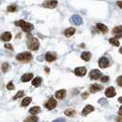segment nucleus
<instances>
[{
  "label": "nucleus",
  "instance_id": "6e6552de",
  "mask_svg": "<svg viewBox=\"0 0 122 122\" xmlns=\"http://www.w3.org/2000/svg\"><path fill=\"white\" fill-rule=\"evenodd\" d=\"M74 73L77 76H84L86 73V67H78L74 69Z\"/></svg>",
  "mask_w": 122,
  "mask_h": 122
},
{
  "label": "nucleus",
  "instance_id": "f03ea898",
  "mask_svg": "<svg viewBox=\"0 0 122 122\" xmlns=\"http://www.w3.org/2000/svg\"><path fill=\"white\" fill-rule=\"evenodd\" d=\"M15 25L18 26V27H20L22 29V30L25 31V32H30V31H31L34 29V26L31 24V23L26 22V21L22 20V19L21 20H18V21H16Z\"/></svg>",
  "mask_w": 122,
  "mask_h": 122
},
{
  "label": "nucleus",
  "instance_id": "b1692460",
  "mask_svg": "<svg viewBox=\"0 0 122 122\" xmlns=\"http://www.w3.org/2000/svg\"><path fill=\"white\" fill-rule=\"evenodd\" d=\"M40 112H41V108L39 107H31L30 109V113L32 114V115H36Z\"/></svg>",
  "mask_w": 122,
  "mask_h": 122
},
{
  "label": "nucleus",
  "instance_id": "79ce46f5",
  "mask_svg": "<svg viewBox=\"0 0 122 122\" xmlns=\"http://www.w3.org/2000/svg\"><path fill=\"white\" fill-rule=\"evenodd\" d=\"M119 52H120V53H122V47L119 49Z\"/></svg>",
  "mask_w": 122,
  "mask_h": 122
},
{
  "label": "nucleus",
  "instance_id": "cd10ccee",
  "mask_svg": "<svg viewBox=\"0 0 122 122\" xmlns=\"http://www.w3.org/2000/svg\"><path fill=\"white\" fill-rule=\"evenodd\" d=\"M8 69H9V64L7 62H4L2 64V71H3V73H6L8 71Z\"/></svg>",
  "mask_w": 122,
  "mask_h": 122
},
{
  "label": "nucleus",
  "instance_id": "20e7f679",
  "mask_svg": "<svg viewBox=\"0 0 122 122\" xmlns=\"http://www.w3.org/2000/svg\"><path fill=\"white\" fill-rule=\"evenodd\" d=\"M89 76H90V79L92 80H98L102 77V73L99 71V70H92L90 73H89Z\"/></svg>",
  "mask_w": 122,
  "mask_h": 122
},
{
  "label": "nucleus",
  "instance_id": "4468645a",
  "mask_svg": "<svg viewBox=\"0 0 122 122\" xmlns=\"http://www.w3.org/2000/svg\"><path fill=\"white\" fill-rule=\"evenodd\" d=\"M11 38H12V35H11V33L8 32V31L4 32V33L1 35V37H0V39H1L3 41H9L11 40Z\"/></svg>",
  "mask_w": 122,
  "mask_h": 122
},
{
  "label": "nucleus",
  "instance_id": "7c9ffc66",
  "mask_svg": "<svg viewBox=\"0 0 122 122\" xmlns=\"http://www.w3.org/2000/svg\"><path fill=\"white\" fill-rule=\"evenodd\" d=\"M100 80H101V82H103V83H107V82H108L109 77H108V76H102V77L100 78Z\"/></svg>",
  "mask_w": 122,
  "mask_h": 122
},
{
  "label": "nucleus",
  "instance_id": "bb28decb",
  "mask_svg": "<svg viewBox=\"0 0 122 122\" xmlns=\"http://www.w3.org/2000/svg\"><path fill=\"white\" fill-rule=\"evenodd\" d=\"M18 10V6L16 5H10L7 6V11L8 12H16Z\"/></svg>",
  "mask_w": 122,
  "mask_h": 122
},
{
  "label": "nucleus",
  "instance_id": "c85d7f7f",
  "mask_svg": "<svg viewBox=\"0 0 122 122\" xmlns=\"http://www.w3.org/2000/svg\"><path fill=\"white\" fill-rule=\"evenodd\" d=\"M23 96H24V91H22V90H21V91H19V92H18V93H17V95H16V96L13 97V99H14V100H16V99H18V98L22 97Z\"/></svg>",
  "mask_w": 122,
  "mask_h": 122
},
{
  "label": "nucleus",
  "instance_id": "c756f323",
  "mask_svg": "<svg viewBox=\"0 0 122 122\" xmlns=\"http://www.w3.org/2000/svg\"><path fill=\"white\" fill-rule=\"evenodd\" d=\"M6 88H7L8 90H14V88H15L14 84H13L12 82H9V83L7 84V86H6Z\"/></svg>",
  "mask_w": 122,
  "mask_h": 122
},
{
  "label": "nucleus",
  "instance_id": "2f4dec72",
  "mask_svg": "<svg viewBox=\"0 0 122 122\" xmlns=\"http://www.w3.org/2000/svg\"><path fill=\"white\" fill-rule=\"evenodd\" d=\"M117 83L119 86H122V76H118L117 79Z\"/></svg>",
  "mask_w": 122,
  "mask_h": 122
},
{
  "label": "nucleus",
  "instance_id": "ddd939ff",
  "mask_svg": "<svg viewBox=\"0 0 122 122\" xmlns=\"http://www.w3.org/2000/svg\"><path fill=\"white\" fill-rule=\"evenodd\" d=\"M66 96V90L65 89H61L59 91H57L55 93V97L57 99H62V98L65 97Z\"/></svg>",
  "mask_w": 122,
  "mask_h": 122
},
{
  "label": "nucleus",
  "instance_id": "4c0bfd02",
  "mask_svg": "<svg viewBox=\"0 0 122 122\" xmlns=\"http://www.w3.org/2000/svg\"><path fill=\"white\" fill-rule=\"evenodd\" d=\"M105 102H106V100H105L104 98H102V99H100V100L98 101V103H99V104H100V103H101V104H104Z\"/></svg>",
  "mask_w": 122,
  "mask_h": 122
},
{
  "label": "nucleus",
  "instance_id": "4be33fe9",
  "mask_svg": "<svg viewBox=\"0 0 122 122\" xmlns=\"http://www.w3.org/2000/svg\"><path fill=\"white\" fill-rule=\"evenodd\" d=\"M31 102V97H25L22 100V103H21V107H27L30 104Z\"/></svg>",
  "mask_w": 122,
  "mask_h": 122
},
{
  "label": "nucleus",
  "instance_id": "a878e982",
  "mask_svg": "<svg viewBox=\"0 0 122 122\" xmlns=\"http://www.w3.org/2000/svg\"><path fill=\"white\" fill-rule=\"evenodd\" d=\"M64 114L68 117H73L75 115V111L73 109H71V108H69V109H66L64 111Z\"/></svg>",
  "mask_w": 122,
  "mask_h": 122
},
{
  "label": "nucleus",
  "instance_id": "9b49d317",
  "mask_svg": "<svg viewBox=\"0 0 122 122\" xmlns=\"http://www.w3.org/2000/svg\"><path fill=\"white\" fill-rule=\"evenodd\" d=\"M113 34L116 35V38H119V37H122V26H117L113 29Z\"/></svg>",
  "mask_w": 122,
  "mask_h": 122
},
{
  "label": "nucleus",
  "instance_id": "2eb2a0df",
  "mask_svg": "<svg viewBox=\"0 0 122 122\" xmlns=\"http://www.w3.org/2000/svg\"><path fill=\"white\" fill-rule=\"evenodd\" d=\"M56 58H57L56 54L52 53V52H47L46 55H45V59H46V61H49V62H51V61H55Z\"/></svg>",
  "mask_w": 122,
  "mask_h": 122
},
{
  "label": "nucleus",
  "instance_id": "6ab92c4d",
  "mask_svg": "<svg viewBox=\"0 0 122 122\" xmlns=\"http://www.w3.org/2000/svg\"><path fill=\"white\" fill-rule=\"evenodd\" d=\"M81 58L86 61H90V59H91V53L88 52V51H84V52L82 53V55H81Z\"/></svg>",
  "mask_w": 122,
  "mask_h": 122
},
{
  "label": "nucleus",
  "instance_id": "412c9836",
  "mask_svg": "<svg viewBox=\"0 0 122 122\" xmlns=\"http://www.w3.org/2000/svg\"><path fill=\"white\" fill-rule=\"evenodd\" d=\"M108 41H109L110 44H112V45H114V46H116V47L119 46V41H118V40L117 39L116 37H114V38H110Z\"/></svg>",
  "mask_w": 122,
  "mask_h": 122
},
{
  "label": "nucleus",
  "instance_id": "9d476101",
  "mask_svg": "<svg viewBox=\"0 0 122 122\" xmlns=\"http://www.w3.org/2000/svg\"><path fill=\"white\" fill-rule=\"evenodd\" d=\"M94 110H95V108H94L93 106H91V105H87V106L85 107V108H84L83 111H82V115H83V116H87L89 113H91L92 111H94Z\"/></svg>",
  "mask_w": 122,
  "mask_h": 122
},
{
  "label": "nucleus",
  "instance_id": "c9c22d12",
  "mask_svg": "<svg viewBox=\"0 0 122 122\" xmlns=\"http://www.w3.org/2000/svg\"><path fill=\"white\" fill-rule=\"evenodd\" d=\"M117 6H118L119 8H121L122 9V1H118V2H117Z\"/></svg>",
  "mask_w": 122,
  "mask_h": 122
},
{
  "label": "nucleus",
  "instance_id": "1a4fd4ad",
  "mask_svg": "<svg viewBox=\"0 0 122 122\" xmlns=\"http://www.w3.org/2000/svg\"><path fill=\"white\" fill-rule=\"evenodd\" d=\"M106 97H115L116 96V90H115V88L114 87H108L107 90H106Z\"/></svg>",
  "mask_w": 122,
  "mask_h": 122
},
{
  "label": "nucleus",
  "instance_id": "72a5a7b5",
  "mask_svg": "<svg viewBox=\"0 0 122 122\" xmlns=\"http://www.w3.org/2000/svg\"><path fill=\"white\" fill-rule=\"evenodd\" d=\"M88 96H89V94H88L87 92H85V93L82 95V97H83V99H86V98L88 97Z\"/></svg>",
  "mask_w": 122,
  "mask_h": 122
},
{
  "label": "nucleus",
  "instance_id": "58836bf2",
  "mask_svg": "<svg viewBox=\"0 0 122 122\" xmlns=\"http://www.w3.org/2000/svg\"><path fill=\"white\" fill-rule=\"evenodd\" d=\"M118 115H119V116H122V106L120 107L119 110H118Z\"/></svg>",
  "mask_w": 122,
  "mask_h": 122
},
{
  "label": "nucleus",
  "instance_id": "aec40b11",
  "mask_svg": "<svg viewBox=\"0 0 122 122\" xmlns=\"http://www.w3.org/2000/svg\"><path fill=\"white\" fill-rule=\"evenodd\" d=\"M74 32H75V30H74L73 28H69V29H67V30H65V31H64V35H65V37L69 38V37L73 36V34H74Z\"/></svg>",
  "mask_w": 122,
  "mask_h": 122
},
{
  "label": "nucleus",
  "instance_id": "e433bc0d",
  "mask_svg": "<svg viewBox=\"0 0 122 122\" xmlns=\"http://www.w3.org/2000/svg\"><path fill=\"white\" fill-rule=\"evenodd\" d=\"M117 122H122V116H119L117 118Z\"/></svg>",
  "mask_w": 122,
  "mask_h": 122
},
{
  "label": "nucleus",
  "instance_id": "dca6fc26",
  "mask_svg": "<svg viewBox=\"0 0 122 122\" xmlns=\"http://www.w3.org/2000/svg\"><path fill=\"white\" fill-rule=\"evenodd\" d=\"M97 30H99L101 31L102 33H104V34L107 33V31H108V28L106 25L102 24V23H97Z\"/></svg>",
  "mask_w": 122,
  "mask_h": 122
},
{
  "label": "nucleus",
  "instance_id": "473e14b6",
  "mask_svg": "<svg viewBox=\"0 0 122 122\" xmlns=\"http://www.w3.org/2000/svg\"><path fill=\"white\" fill-rule=\"evenodd\" d=\"M5 48L7 50H9V51H13V46L11 45V44H8V43H6V44H5Z\"/></svg>",
  "mask_w": 122,
  "mask_h": 122
},
{
  "label": "nucleus",
  "instance_id": "f8f14e48",
  "mask_svg": "<svg viewBox=\"0 0 122 122\" xmlns=\"http://www.w3.org/2000/svg\"><path fill=\"white\" fill-rule=\"evenodd\" d=\"M72 22L75 25H82L83 24V19L78 15H73L72 17Z\"/></svg>",
  "mask_w": 122,
  "mask_h": 122
},
{
  "label": "nucleus",
  "instance_id": "5701e85b",
  "mask_svg": "<svg viewBox=\"0 0 122 122\" xmlns=\"http://www.w3.org/2000/svg\"><path fill=\"white\" fill-rule=\"evenodd\" d=\"M41 77H36V78H34L33 81H32V86L38 87V86L41 85Z\"/></svg>",
  "mask_w": 122,
  "mask_h": 122
},
{
  "label": "nucleus",
  "instance_id": "423d86ee",
  "mask_svg": "<svg viewBox=\"0 0 122 122\" xmlns=\"http://www.w3.org/2000/svg\"><path fill=\"white\" fill-rule=\"evenodd\" d=\"M56 106H57V102H56V100H55L53 97H51L47 101V103L45 104V107L46 108H48L49 110H51L55 108L56 107Z\"/></svg>",
  "mask_w": 122,
  "mask_h": 122
},
{
  "label": "nucleus",
  "instance_id": "393cba45",
  "mask_svg": "<svg viewBox=\"0 0 122 122\" xmlns=\"http://www.w3.org/2000/svg\"><path fill=\"white\" fill-rule=\"evenodd\" d=\"M39 118L36 116H30L25 119V122H38Z\"/></svg>",
  "mask_w": 122,
  "mask_h": 122
},
{
  "label": "nucleus",
  "instance_id": "f257e3e1",
  "mask_svg": "<svg viewBox=\"0 0 122 122\" xmlns=\"http://www.w3.org/2000/svg\"><path fill=\"white\" fill-rule=\"evenodd\" d=\"M27 45H28V48L30 51H37L40 47V42H39V41L37 40L36 38H34V37L31 36L30 34H29L28 35Z\"/></svg>",
  "mask_w": 122,
  "mask_h": 122
},
{
  "label": "nucleus",
  "instance_id": "7ed1b4c3",
  "mask_svg": "<svg viewBox=\"0 0 122 122\" xmlns=\"http://www.w3.org/2000/svg\"><path fill=\"white\" fill-rule=\"evenodd\" d=\"M17 60L20 61H24V62H27V61H30L32 59V55H31L30 52H21V53H18L17 56H16Z\"/></svg>",
  "mask_w": 122,
  "mask_h": 122
},
{
  "label": "nucleus",
  "instance_id": "0eeeda50",
  "mask_svg": "<svg viewBox=\"0 0 122 122\" xmlns=\"http://www.w3.org/2000/svg\"><path fill=\"white\" fill-rule=\"evenodd\" d=\"M98 65H99V67L100 68H107V66H109V61H108V59L107 58V57H102V58H100L99 59V61H98Z\"/></svg>",
  "mask_w": 122,
  "mask_h": 122
},
{
  "label": "nucleus",
  "instance_id": "a19ab883",
  "mask_svg": "<svg viewBox=\"0 0 122 122\" xmlns=\"http://www.w3.org/2000/svg\"><path fill=\"white\" fill-rule=\"evenodd\" d=\"M45 72H46V73H49L50 69H48V68H45Z\"/></svg>",
  "mask_w": 122,
  "mask_h": 122
},
{
  "label": "nucleus",
  "instance_id": "39448f33",
  "mask_svg": "<svg viewBox=\"0 0 122 122\" xmlns=\"http://www.w3.org/2000/svg\"><path fill=\"white\" fill-rule=\"evenodd\" d=\"M58 5V1L56 0H46L45 2H43L42 6L46 8H54Z\"/></svg>",
  "mask_w": 122,
  "mask_h": 122
},
{
  "label": "nucleus",
  "instance_id": "f704fd0d",
  "mask_svg": "<svg viewBox=\"0 0 122 122\" xmlns=\"http://www.w3.org/2000/svg\"><path fill=\"white\" fill-rule=\"evenodd\" d=\"M52 122H65V119H63V118H57V119L53 120Z\"/></svg>",
  "mask_w": 122,
  "mask_h": 122
},
{
  "label": "nucleus",
  "instance_id": "a211bd4d",
  "mask_svg": "<svg viewBox=\"0 0 122 122\" xmlns=\"http://www.w3.org/2000/svg\"><path fill=\"white\" fill-rule=\"evenodd\" d=\"M32 78H33V74L32 73H25L21 76V81L26 83V82H30Z\"/></svg>",
  "mask_w": 122,
  "mask_h": 122
},
{
  "label": "nucleus",
  "instance_id": "f3484780",
  "mask_svg": "<svg viewBox=\"0 0 122 122\" xmlns=\"http://www.w3.org/2000/svg\"><path fill=\"white\" fill-rule=\"evenodd\" d=\"M103 89V86H100V85H97V84H95V85H92L90 86V91L91 93H97V92L100 91Z\"/></svg>",
  "mask_w": 122,
  "mask_h": 122
},
{
  "label": "nucleus",
  "instance_id": "ea45409f",
  "mask_svg": "<svg viewBox=\"0 0 122 122\" xmlns=\"http://www.w3.org/2000/svg\"><path fill=\"white\" fill-rule=\"evenodd\" d=\"M118 102H119V103H122V97H120L118 98Z\"/></svg>",
  "mask_w": 122,
  "mask_h": 122
}]
</instances>
